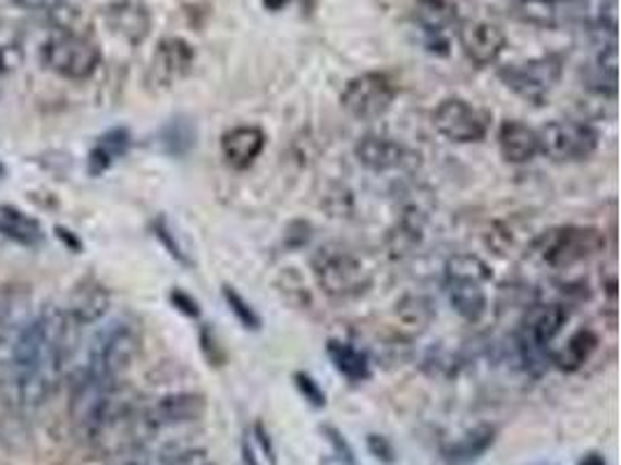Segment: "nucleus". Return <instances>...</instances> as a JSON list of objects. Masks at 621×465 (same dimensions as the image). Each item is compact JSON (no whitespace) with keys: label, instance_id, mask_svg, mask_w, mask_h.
Instances as JSON below:
<instances>
[{"label":"nucleus","instance_id":"obj_1","mask_svg":"<svg viewBox=\"0 0 621 465\" xmlns=\"http://www.w3.org/2000/svg\"><path fill=\"white\" fill-rule=\"evenodd\" d=\"M77 323L63 309H45L24 323L10 356V393L22 407L42 405L71 358Z\"/></svg>","mask_w":621,"mask_h":465},{"label":"nucleus","instance_id":"obj_2","mask_svg":"<svg viewBox=\"0 0 621 465\" xmlns=\"http://www.w3.org/2000/svg\"><path fill=\"white\" fill-rule=\"evenodd\" d=\"M137 347H141V335H137L135 323L117 319L96 333L89 354H86L84 366L77 370V375L98 377V380H117L131 366Z\"/></svg>","mask_w":621,"mask_h":465},{"label":"nucleus","instance_id":"obj_3","mask_svg":"<svg viewBox=\"0 0 621 465\" xmlns=\"http://www.w3.org/2000/svg\"><path fill=\"white\" fill-rule=\"evenodd\" d=\"M313 272L319 289L331 298H356L373 282L368 268L340 245L319 247L313 256Z\"/></svg>","mask_w":621,"mask_h":465},{"label":"nucleus","instance_id":"obj_4","mask_svg":"<svg viewBox=\"0 0 621 465\" xmlns=\"http://www.w3.org/2000/svg\"><path fill=\"white\" fill-rule=\"evenodd\" d=\"M489 280L491 270L477 256H456L447 264V298L465 321H477L487 313L485 282Z\"/></svg>","mask_w":621,"mask_h":465},{"label":"nucleus","instance_id":"obj_5","mask_svg":"<svg viewBox=\"0 0 621 465\" xmlns=\"http://www.w3.org/2000/svg\"><path fill=\"white\" fill-rule=\"evenodd\" d=\"M42 57L51 71L73 82L89 79L100 65V49L96 42L75 33H57L45 45Z\"/></svg>","mask_w":621,"mask_h":465},{"label":"nucleus","instance_id":"obj_6","mask_svg":"<svg viewBox=\"0 0 621 465\" xmlns=\"http://www.w3.org/2000/svg\"><path fill=\"white\" fill-rule=\"evenodd\" d=\"M602 245H606V237L600 235V231L568 227L545 233L538 240L536 252H540V258L547 266L568 268L600 252Z\"/></svg>","mask_w":621,"mask_h":465},{"label":"nucleus","instance_id":"obj_7","mask_svg":"<svg viewBox=\"0 0 621 465\" xmlns=\"http://www.w3.org/2000/svg\"><path fill=\"white\" fill-rule=\"evenodd\" d=\"M395 98L393 82L382 73H364L348 82L340 96L344 112L358 122H373L387 114Z\"/></svg>","mask_w":621,"mask_h":465},{"label":"nucleus","instance_id":"obj_8","mask_svg":"<svg viewBox=\"0 0 621 465\" xmlns=\"http://www.w3.org/2000/svg\"><path fill=\"white\" fill-rule=\"evenodd\" d=\"M540 151L551 161H584L598 147V133L584 122H551L538 131Z\"/></svg>","mask_w":621,"mask_h":465},{"label":"nucleus","instance_id":"obj_9","mask_svg":"<svg viewBox=\"0 0 621 465\" xmlns=\"http://www.w3.org/2000/svg\"><path fill=\"white\" fill-rule=\"evenodd\" d=\"M498 75L516 96L540 106L547 94L555 89L557 82L561 79V59L549 54L526 63L506 65Z\"/></svg>","mask_w":621,"mask_h":465},{"label":"nucleus","instance_id":"obj_10","mask_svg":"<svg viewBox=\"0 0 621 465\" xmlns=\"http://www.w3.org/2000/svg\"><path fill=\"white\" fill-rule=\"evenodd\" d=\"M434 126L452 143H479L487 135V117L468 100L447 98L434 114Z\"/></svg>","mask_w":621,"mask_h":465},{"label":"nucleus","instance_id":"obj_11","mask_svg":"<svg viewBox=\"0 0 621 465\" xmlns=\"http://www.w3.org/2000/svg\"><path fill=\"white\" fill-rule=\"evenodd\" d=\"M512 14L524 24L557 30L586 22V0H514Z\"/></svg>","mask_w":621,"mask_h":465},{"label":"nucleus","instance_id":"obj_12","mask_svg":"<svg viewBox=\"0 0 621 465\" xmlns=\"http://www.w3.org/2000/svg\"><path fill=\"white\" fill-rule=\"evenodd\" d=\"M205 415L203 395L196 393H175L159 399L151 407L143 412V424L149 428H166L198 421Z\"/></svg>","mask_w":621,"mask_h":465},{"label":"nucleus","instance_id":"obj_13","mask_svg":"<svg viewBox=\"0 0 621 465\" xmlns=\"http://www.w3.org/2000/svg\"><path fill=\"white\" fill-rule=\"evenodd\" d=\"M459 42L473 63L491 65L503 54L506 33L489 22H468L459 28Z\"/></svg>","mask_w":621,"mask_h":465},{"label":"nucleus","instance_id":"obj_14","mask_svg":"<svg viewBox=\"0 0 621 465\" xmlns=\"http://www.w3.org/2000/svg\"><path fill=\"white\" fill-rule=\"evenodd\" d=\"M568 321V309L563 305H543L533 319L528 321V329L522 338V354L528 366L538 358V352H545L551 340H555Z\"/></svg>","mask_w":621,"mask_h":465},{"label":"nucleus","instance_id":"obj_15","mask_svg":"<svg viewBox=\"0 0 621 465\" xmlns=\"http://www.w3.org/2000/svg\"><path fill=\"white\" fill-rule=\"evenodd\" d=\"M196 54L192 45L182 38H163L154 51L151 61V77L163 86L182 79L194 68Z\"/></svg>","mask_w":621,"mask_h":465},{"label":"nucleus","instance_id":"obj_16","mask_svg":"<svg viewBox=\"0 0 621 465\" xmlns=\"http://www.w3.org/2000/svg\"><path fill=\"white\" fill-rule=\"evenodd\" d=\"M354 154L361 166H366L368 170H375V172L401 168L410 157L407 149L401 143H395L385 135H364L356 143Z\"/></svg>","mask_w":621,"mask_h":465},{"label":"nucleus","instance_id":"obj_17","mask_svg":"<svg viewBox=\"0 0 621 465\" xmlns=\"http://www.w3.org/2000/svg\"><path fill=\"white\" fill-rule=\"evenodd\" d=\"M266 147V133L256 126H238L223 133L221 154L235 170L249 168Z\"/></svg>","mask_w":621,"mask_h":465},{"label":"nucleus","instance_id":"obj_18","mask_svg":"<svg viewBox=\"0 0 621 465\" xmlns=\"http://www.w3.org/2000/svg\"><path fill=\"white\" fill-rule=\"evenodd\" d=\"M498 147H500V154H503L506 161L528 163L540 154L538 131L526 126L524 122H516V119H508V122L500 124Z\"/></svg>","mask_w":621,"mask_h":465},{"label":"nucleus","instance_id":"obj_19","mask_svg":"<svg viewBox=\"0 0 621 465\" xmlns=\"http://www.w3.org/2000/svg\"><path fill=\"white\" fill-rule=\"evenodd\" d=\"M412 16L424 33L434 38H440L447 30L459 26V8L454 0H414Z\"/></svg>","mask_w":621,"mask_h":465},{"label":"nucleus","instance_id":"obj_20","mask_svg":"<svg viewBox=\"0 0 621 465\" xmlns=\"http://www.w3.org/2000/svg\"><path fill=\"white\" fill-rule=\"evenodd\" d=\"M496 442V428L494 426H477L468 430L461 440L452 442L442 452L447 465H471L485 456Z\"/></svg>","mask_w":621,"mask_h":465},{"label":"nucleus","instance_id":"obj_21","mask_svg":"<svg viewBox=\"0 0 621 465\" xmlns=\"http://www.w3.org/2000/svg\"><path fill=\"white\" fill-rule=\"evenodd\" d=\"M434 303L426 296H405L399 305H395V319H399V331L407 338L422 335L430 321H434Z\"/></svg>","mask_w":621,"mask_h":465},{"label":"nucleus","instance_id":"obj_22","mask_svg":"<svg viewBox=\"0 0 621 465\" xmlns=\"http://www.w3.org/2000/svg\"><path fill=\"white\" fill-rule=\"evenodd\" d=\"M108 307H110V296L106 289L98 284L80 286L77 294L73 296L71 309H68V317H71L77 326H86L98 321L108 313Z\"/></svg>","mask_w":621,"mask_h":465},{"label":"nucleus","instance_id":"obj_23","mask_svg":"<svg viewBox=\"0 0 621 465\" xmlns=\"http://www.w3.org/2000/svg\"><path fill=\"white\" fill-rule=\"evenodd\" d=\"M326 352H329V358L333 360L336 370L342 377H348L350 382H366L370 377V364H368L366 354L358 352L356 347H352V344L331 340Z\"/></svg>","mask_w":621,"mask_h":465},{"label":"nucleus","instance_id":"obj_24","mask_svg":"<svg viewBox=\"0 0 621 465\" xmlns=\"http://www.w3.org/2000/svg\"><path fill=\"white\" fill-rule=\"evenodd\" d=\"M596 344H598V338L589 329H582L565 342V347L559 350L551 360H555V366L559 370L575 372L586 364V360H589V356L596 350Z\"/></svg>","mask_w":621,"mask_h":465},{"label":"nucleus","instance_id":"obj_25","mask_svg":"<svg viewBox=\"0 0 621 465\" xmlns=\"http://www.w3.org/2000/svg\"><path fill=\"white\" fill-rule=\"evenodd\" d=\"M0 233L16 240V243L31 245L40 240V223L14 208H0Z\"/></svg>","mask_w":621,"mask_h":465},{"label":"nucleus","instance_id":"obj_26","mask_svg":"<svg viewBox=\"0 0 621 465\" xmlns=\"http://www.w3.org/2000/svg\"><path fill=\"white\" fill-rule=\"evenodd\" d=\"M129 143H131V137H129L126 129H114V131L102 135L96 145V149L92 151V170L94 172L106 170L117 157H122L129 147Z\"/></svg>","mask_w":621,"mask_h":465},{"label":"nucleus","instance_id":"obj_27","mask_svg":"<svg viewBox=\"0 0 621 465\" xmlns=\"http://www.w3.org/2000/svg\"><path fill=\"white\" fill-rule=\"evenodd\" d=\"M163 145L170 154H186L196 143V129L186 122V119H172V122L161 133Z\"/></svg>","mask_w":621,"mask_h":465},{"label":"nucleus","instance_id":"obj_28","mask_svg":"<svg viewBox=\"0 0 621 465\" xmlns=\"http://www.w3.org/2000/svg\"><path fill=\"white\" fill-rule=\"evenodd\" d=\"M49 20L59 28V33H75V36H86L82 30L84 26V12L80 8H75L68 0H57L54 5L49 10Z\"/></svg>","mask_w":621,"mask_h":465},{"label":"nucleus","instance_id":"obj_29","mask_svg":"<svg viewBox=\"0 0 621 465\" xmlns=\"http://www.w3.org/2000/svg\"><path fill=\"white\" fill-rule=\"evenodd\" d=\"M114 16V22L119 26V30L126 33V36L131 40H143L145 38V33H147V14L143 8H133L131 3L124 5V8H119L112 12Z\"/></svg>","mask_w":621,"mask_h":465},{"label":"nucleus","instance_id":"obj_30","mask_svg":"<svg viewBox=\"0 0 621 465\" xmlns=\"http://www.w3.org/2000/svg\"><path fill=\"white\" fill-rule=\"evenodd\" d=\"M223 301H227L229 309L235 315V319L245 326V329H252V331H258L261 329V319H258V315L254 313V307L238 294V291L233 286H223Z\"/></svg>","mask_w":621,"mask_h":465},{"label":"nucleus","instance_id":"obj_31","mask_svg":"<svg viewBox=\"0 0 621 465\" xmlns=\"http://www.w3.org/2000/svg\"><path fill=\"white\" fill-rule=\"evenodd\" d=\"M293 380H296V387L305 395V401H309L315 407H324L326 405V393L321 391V387L307 372H296V375H293Z\"/></svg>","mask_w":621,"mask_h":465},{"label":"nucleus","instance_id":"obj_32","mask_svg":"<svg viewBox=\"0 0 621 465\" xmlns=\"http://www.w3.org/2000/svg\"><path fill=\"white\" fill-rule=\"evenodd\" d=\"M324 433L329 436V442L333 444V452L342 465H356L352 446L348 444V440L340 436V430H336L333 426H324Z\"/></svg>","mask_w":621,"mask_h":465},{"label":"nucleus","instance_id":"obj_33","mask_svg":"<svg viewBox=\"0 0 621 465\" xmlns=\"http://www.w3.org/2000/svg\"><path fill=\"white\" fill-rule=\"evenodd\" d=\"M368 450L375 458H382L385 463H391L393 461V446L389 444L387 438L382 436H370L368 438Z\"/></svg>","mask_w":621,"mask_h":465},{"label":"nucleus","instance_id":"obj_34","mask_svg":"<svg viewBox=\"0 0 621 465\" xmlns=\"http://www.w3.org/2000/svg\"><path fill=\"white\" fill-rule=\"evenodd\" d=\"M170 301L175 303V307H180L184 315L188 317H198L200 315V309H198V303L194 298H188L186 294H182V291H172L170 294Z\"/></svg>","mask_w":621,"mask_h":465},{"label":"nucleus","instance_id":"obj_35","mask_svg":"<svg viewBox=\"0 0 621 465\" xmlns=\"http://www.w3.org/2000/svg\"><path fill=\"white\" fill-rule=\"evenodd\" d=\"M10 307L5 303H0V344H3L8 340V333H10Z\"/></svg>","mask_w":621,"mask_h":465},{"label":"nucleus","instance_id":"obj_36","mask_svg":"<svg viewBox=\"0 0 621 465\" xmlns=\"http://www.w3.org/2000/svg\"><path fill=\"white\" fill-rule=\"evenodd\" d=\"M86 3L94 5V8H98V10L114 12V10H119V8L129 5V3H131V0H86Z\"/></svg>","mask_w":621,"mask_h":465},{"label":"nucleus","instance_id":"obj_37","mask_svg":"<svg viewBox=\"0 0 621 465\" xmlns=\"http://www.w3.org/2000/svg\"><path fill=\"white\" fill-rule=\"evenodd\" d=\"M180 3L188 10V12H198V10H207L210 8V0H180Z\"/></svg>","mask_w":621,"mask_h":465},{"label":"nucleus","instance_id":"obj_38","mask_svg":"<svg viewBox=\"0 0 621 465\" xmlns=\"http://www.w3.org/2000/svg\"><path fill=\"white\" fill-rule=\"evenodd\" d=\"M577 465H608V463H606V458H602L600 454L592 452V454H586V456H582Z\"/></svg>","mask_w":621,"mask_h":465},{"label":"nucleus","instance_id":"obj_39","mask_svg":"<svg viewBox=\"0 0 621 465\" xmlns=\"http://www.w3.org/2000/svg\"><path fill=\"white\" fill-rule=\"evenodd\" d=\"M256 436H258V440H261V444H264V450L270 454V458L275 461V452H272V444H270V440H266L268 436H266V430L261 428V426H256Z\"/></svg>","mask_w":621,"mask_h":465},{"label":"nucleus","instance_id":"obj_40","mask_svg":"<svg viewBox=\"0 0 621 465\" xmlns=\"http://www.w3.org/2000/svg\"><path fill=\"white\" fill-rule=\"evenodd\" d=\"M287 3H289V0H264V8L270 10V12H280Z\"/></svg>","mask_w":621,"mask_h":465},{"label":"nucleus","instance_id":"obj_41","mask_svg":"<svg viewBox=\"0 0 621 465\" xmlns=\"http://www.w3.org/2000/svg\"><path fill=\"white\" fill-rule=\"evenodd\" d=\"M243 461H245V465H258V458L254 456V452L249 450L247 442H245V446H243Z\"/></svg>","mask_w":621,"mask_h":465},{"label":"nucleus","instance_id":"obj_42","mask_svg":"<svg viewBox=\"0 0 621 465\" xmlns=\"http://www.w3.org/2000/svg\"><path fill=\"white\" fill-rule=\"evenodd\" d=\"M16 3H22L26 8H38V5H42V0H16Z\"/></svg>","mask_w":621,"mask_h":465},{"label":"nucleus","instance_id":"obj_43","mask_svg":"<svg viewBox=\"0 0 621 465\" xmlns=\"http://www.w3.org/2000/svg\"><path fill=\"white\" fill-rule=\"evenodd\" d=\"M536 465H551V463H536Z\"/></svg>","mask_w":621,"mask_h":465}]
</instances>
